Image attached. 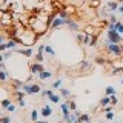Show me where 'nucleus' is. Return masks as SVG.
I'll use <instances>...</instances> for the list:
<instances>
[{"instance_id": "nucleus-1", "label": "nucleus", "mask_w": 123, "mask_h": 123, "mask_svg": "<svg viewBox=\"0 0 123 123\" xmlns=\"http://www.w3.org/2000/svg\"><path fill=\"white\" fill-rule=\"evenodd\" d=\"M108 40L111 42V43H118V42L122 40L120 32H117L115 29H109V32H108Z\"/></svg>"}, {"instance_id": "nucleus-2", "label": "nucleus", "mask_w": 123, "mask_h": 123, "mask_svg": "<svg viewBox=\"0 0 123 123\" xmlns=\"http://www.w3.org/2000/svg\"><path fill=\"white\" fill-rule=\"evenodd\" d=\"M108 52H111V54H115V56H120L122 52V46H118L117 43H109V46H108Z\"/></svg>"}, {"instance_id": "nucleus-3", "label": "nucleus", "mask_w": 123, "mask_h": 123, "mask_svg": "<svg viewBox=\"0 0 123 123\" xmlns=\"http://www.w3.org/2000/svg\"><path fill=\"white\" fill-rule=\"evenodd\" d=\"M65 23H66V19L57 17L56 20H52V23H51L49 26H51V28H52V29H54V28H59V26H62V25H65Z\"/></svg>"}, {"instance_id": "nucleus-4", "label": "nucleus", "mask_w": 123, "mask_h": 123, "mask_svg": "<svg viewBox=\"0 0 123 123\" xmlns=\"http://www.w3.org/2000/svg\"><path fill=\"white\" fill-rule=\"evenodd\" d=\"M42 71H43V66H42L40 63H34V65L31 66V74H32V76H35V74L38 76Z\"/></svg>"}, {"instance_id": "nucleus-5", "label": "nucleus", "mask_w": 123, "mask_h": 123, "mask_svg": "<svg viewBox=\"0 0 123 123\" xmlns=\"http://www.w3.org/2000/svg\"><path fill=\"white\" fill-rule=\"evenodd\" d=\"M46 95H49V100H51L52 103H59L60 97H59V95H54V94H52V89H46Z\"/></svg>"}, {"instance_id": "nucleus-6", "label": "nucleus", "mask_w": 123, "mask_h": 123, "mask_svg": "<svg viewBox=\"0 0 123 123\" xmlns=\"http://www.w3.org/2000/svg\"><path fill=\"white\" fill-rule=\"evenodd\" d=\"M62 112H63V115H65V120H66V117L69 115V112H71L69 103H63V105H62Z\"/></svg>"}, {"instance_id": "nucleus-7", "label": "nucleus", "mask_w": 123, "mask_h": 123, "mask_svg": "<svg viewBox=\"0 0 123 123\" xmlns=\"http://www.w3.org/2000/svg\"><path fill=\"white\" fill-rule=\"evenodd\" d=\"M91 122V117L88 114H83V115H79V123H89Z\"/></svg>"}, {"instance_id": "nucleus-8", "label": "nucleus", "mask_w": 123, "mask_h": 123, "mask_svg": "<svg viewBox=\"0 0 123 123\" xmlns=\"http://www.w3.org/2000/svg\"><path fill=\"white\" fill-rule=\"evenodd\" d=\"M51 76H52V74H51L49 72V71H42V72L40 74H38V77H40V79L42 80H46V79H49V77Z\"/></svg>"}, {"instance_id": "nucleus-9", "label": "nucleus", "mask_w": 123, "mask_h": 123, "mask_svg": "<svg viewBox=\"0 0 123 123\" xmlns=\"http://www.w3.org/2000/svg\"><path fill=\"white\" fill-rule=\"evenodd\" d=\"M42 114H43L45 117H48V115H51V114H52V108H51V106H45V108L42 109Z\"/></svg>"}, {"instance_id": "nucleus-10", "label": "nucleus", "mask_w": 123, "mask_h": 123, "mask_svg": "<svg viewBox=\"0 0 123 123\" xmlns=\"http://www.w3.org/2000/svg\"><path fill=\"white\" fill-rule=\"evenodd\" d=\"M109 103H111V97H109V95H106V97H103V99H102V100H100V105H102V106H108V105H109Z\"/></svg>"}, {"instance_id": "nucleus-11", "label": "nucleus", "mask_w": 123, "mask_h": 123, "mask_svg": "<svg viewBox=\"0 0 123 123\" xmlns=\"http://www.w3.org/2000/svg\"><path fill=\"white\" fill-rule=\"evenodd\" d=\"M40 86L38 85H31V89H29V94H35V92H40Z\"/></svg>"}, {"instance_id": "nucleus-12", "label": "nucleus", "mask_w": 123, "mask_h": 123, "mask_svg": "<svg viewBox=\"0 0 123 123\" xmlns=\"http://www.w3.org/2000/svg\"><path fill=\"white\" fill-rule=\"evenodd\" d=\"M17 52L25 54V56H32V54H34V51H32V49H17Z\"/></svg>"}, {"instance_id": "nucleus-13", "label": "nucleus", "mask_w": 123, "mask_h": 123, "mask_svg": "<svg viewBox=\"0 0 123 123\" xmlns=\"http://www.w3.org/2000/svg\"><path fill=\"white\" fill-rule=\"evenodd\" d=\"M45 52H48L49 56H54V54H56V51L52 49V46H49V45H48V46H45Z\"/></svg>"}, {"instance_id": "nucleus-14", "label": "nucleus", "mask_w": 123, "mask_h": 123, "mask_svg": "<svg viewBox=\"0 0 123 123\" xmlns=\"http://www.w3.org/2000/svg\"><path fill=\"white\" fill-rule=\"evenodd\" d=\"M106 95H115V89L112 86H108L106 88Z\"/></svg>"}, {"instance_id": "nucleus-15", "label": "nucleus", "mask_w": 123, "mask_h": 123, "mask_svg": "<svg viewBox=\"0 0 123 123\" xmlns=\"http://www.w3.org/2000/svg\"><path fill=\"white\" fill-rule=\"evenodd\" d=\"M66 23L69 25V28H71V29H79V26H77V23H76V22H71V20H66Z\"/></svg>"}, {"instance_id": "nucleus-16", "label": "nucleus", "mask_w": 123, "mask_h": 123, "mask_svg": "<svg viewBox=\"0 0 123 123\" xmlns=\"http://www.w3.org/2000/svg\"><path fill=\"white\" fill-rule=\"evenodd\" d=\"M9 105H11V100H9V99H5V100L2 102V108H3V109H6Z\"/></svg>"}, {"instance_id": "nucleus-17", "label": "nucleus", "mask_w": 123, "mask_h": 123, "mask_svg": "<svg viewBox=\"0 0 123 123\" xmlns=\"http://www.w3.org/2000/svg\"><path fill=\"white\" fill-rule=\"evenodd\" d=\"M115 31L122 34V32H123V23H118V22H117V23H115Z\"/></svg>"}, {"instance_id": "nucleus-18", "label": "nucleus", "mask_w": 123, "mask_h": 123, "mask_svg": "<svg viewBox=\"0 0 123 123\" xmlns=\"http://www.w3.org/2000/svg\"><path fill=\"white\" fill-rule=\"evenodd\" d=\"M91 40H92L91 35H85V37H83V43L85 45H91Z\"/></svg>"}, {"instance_id": "nucleus-19", "label": "nucleus", "mask_w": 123, "mask_h": 123, "mask_svg": "<svg viewBox=\"0 0 123 123\" xmlns=\"http://www.w3.org/2000/svg\"><path fill=\"white\" fill-rule=\"evenodd\" d=\"M37 117H38V112L37 111H32L31 112V118H32V122H34V123L37 122Z\"/></svg>"}, {"instance_id": "nucleus-20", "label": "nucleus", "mask_w": 123, "mask_h": 123, "mask_svg": "<svg viewBox=\"0 0 123 123\" xmlns=\"http://www.w3.org/2000/svg\"><path fill=\"white\" fill-rule=\"evenodd\" d=\"M95 62H97L99 65H105V63H106V60H105V59H102V57H97Z\"/></svg>"}, {"instance_id": "nucleus-21", "label": "nucleus", "mask_w": 123, "mask_h": 123, "mask_svg": "<svg viewBox=\"0 0 123 123\" xmlns=\"http://www.w3.org/2000/svg\"><path fill=\"white\" fill-rule=\"evenodd\" d=\"M60 85H62V80H57V82L52 85V89H57V88H60Z\"/></svg>"}, {"instance_id": "nucleus-22", "label": "nucleus", "mask_w": 123, "mask_h": 123, "mask_svg": "<svg viewBox=\"0 0 123 123\" xmlns=\"http://www.w3.org/2000/svg\"><path fill=\"white\" fill-rule=\"evenodd\" d=\"M106 118H108V120H112V118H114V112H106Z\"/></svg>"}, {"instance_id": "nucleus-23", "label": "nucleus", "mask_w": 123, "mask_h": 123, "mask_svg": "<svg viewBox=\"0 0 123 123\" xmlns=\"http://www.w3.org/2000/svg\"><path fill=\"white\" fill-rule=\"evenodd\" d=\"M69 108H71V111H77V106L74 102H69Z\"/></svg>"}, {"instance_id": "nucleus-24", "label": "nucleus", "mask_w": 123, "mask_h": 123, "mask_svg": "<svg viewBox=\"0 0 123 123\" xmlns=\"http://www.w3.org/2000/svg\"><path fill=\"white\" fill-rule=\"evenodd\" d=\"M6 111H9V112H14V111H15V106H14V105H12V103H11V105H9L8 108H6Z\"/></svg>"}, {"instance_id": "nucleus-25", "label": "nucleus", "mask_w": 123, "mask_h": 123, "mask_svg": "<svg viewBox=\"0 0 123 123\" xmlns=\"http://www.w3.org/2000/svg\"><path fill=\"white\" fill-rule=\"evenodd\" d=\"M109 8H111V9H117V3H115V2H109Z\"/></svg>"}, {"instance_id": "nucleus-26", "label": "nucleus", "mask_w": 123, "mask_h": 123, "mask_svg": "<svg viewBox=\"0 0 123 123\" xmlns=\"http://www.w3.org/2000/svg\"><path fill=\"white\" fill-rule=\"evenodd\" d=\"M117 102H118V100H117V97H115V95H111V103H112V105H115Z\"/></svg>"}, {"instance_id": "nucleus-27", "label": "nucleus", "mask_w": 123, "mask_h": 123, "mask_svg": "<svg viewBox=\"0 0 123 123\" xmlns=\"http://www.w3.org/2000/svg\"><path fill=\"white\" fill-rule=\"evenodd\" d=\"M37 60L38 62H43V54H42V52H37Z\"/></svg>"}, {"instance_id": "nucleus-28", "label": "nucleus", "mask_w": 123, "mask_h": 123, "mask_svg": "<svg viewBox=\"0 0 123 123\" xmlns=\"http://www.w3.org/2000/svg\"><path fill=\"white\" fill-rule=\"evenodd\" d=\"M9 122H11L9 117H2V123H9Z\"/></svg>"}, {"instance_id": "nucleus-29", "label": "nucleus", "mask_w": 123, "mask_h": 123, "mask_svg": "<svg viewBox=\"0 0 123 123\" xmlns=\"http://www.w3.org/2000/svg\"><path fill=\"white\" fill-rule=\"evenodd\" d=\"M62 94H63V95H65V97H68V95H69V94H71V92H69V91H68V89H62Z\"/></svg>"}, {"instance_id": "nucleus-30", "label": "nucleus", "mask_w": 123, "mask_h": 123, "mask_svg": "<svg viewBox=\"0 0 123 123\" xmlns=\"http://www.w3.org/2000/svg\"><path fill=\"white\" fill-rule=\"evenodd\" d=\"M0 79H2V80L6 79V72H5V71H2V72H0Z\"/></svg>"}, {"instance_id": "nucleus-31", "label": "nucleus", "mask_w": 123, "mask_h": 123, "mask_svg": "<svg viewBox=\"0 0 123 123\" xmlns=\"http://www.w3.org/2000/svg\"><path fill=\"white\" fill-rule=\"evenodd\" d=\"M83 37H85V35L79 34V35H77V42H83Z\"/></svg>"}, {"instance_id": "nucleus-32", "label": "nucleus", "mask_w": 123, "mask_h": 123, "mask_svg": "<svg viewBox=\"0 0 123 123\" xmlns=\"http://www.w3.org/2000/svg\"><path fill=\"white\" fill-rule=\"evenodd\" d=\"M103 111H105V112H111V111H112V106H106Z\"/></svg>"}, {"instance_id": "nucleus-33", "label": "nucleus", "mask_w": 123, "mask_h": 123, "mask_svg": "<svg viewBox=\"0 0 123 123\" xmlns=\"http://www.w3.org/2000/svg\"><path fill=\"white\" fill-rule=\"evenodd\" d=\"M60 17H62V19H66V17H68V12H65V11L60 12Z\"/></svg>"}, {"instance_id": "nucleus-34", "label": "nucleus", "mask_w": 123, "mask_h": 123, "mask_svg": "<svg viewBox=\"0 0 123 123\" xmlns=\"http://www.w3.org/2000/svg\"><path fill=\"white\" fill-rule=\"evenodd\" d=\"M82 68H89V63H88V62H83V63H82Z\"/></svg>"}, {"instance_id": "nucleus-35", "label": "nucleus", "mask_w": 123, "mask_h": 123, "mask_svg": "<svg viewBox=\"0 0 123 123\" xmlns=\"http://www.w3.org/2000/svg\"><path fill=\"white\" fill-rule=\"evenodd\" d=\"M118 12H122V14H123V5L120 6V8H118Z\"/></svg>"}, {"instance_id": "nucleus-36", "label": "nucleus", "mask_w": 123, "mask_h": 123, "mask_svg": "<svg viewBox=\"0 0 123 123\" xmlns=\"http://www.w3.org/2000/svg\"><path fill=\"white\" fill-rule=\"evenodd\" d=\"M35 123H48V122H45V120H42V122H35Z\"/></svg>"}, {"instance_id": "nucleus-37", "label": "nucleus", "mask_w": 123, "mask_h": 123, "mask_svg": "<svg viewBox=\"0 0 123 123\" xmlns=\"http://www.w3.org/2000/svg\"><path fill=\"white\" fill-rule=\"evenodd\" d=\"M122 52H123V46H122Z\"/></svg>"}, {"instance_id": "nucleus-38", "label": "nucleus", "mask_w": 123, "mask_h": 123, "mask_svg": "<svg viewBox=\"0 0 123 123\" xmlns=\"http://www.w3.org/2000/svg\"><path fill=\"white\" fill-rule=\"evenodd\" d=\"M122 85H123V79H122Z\"/></svg>"}]
</instances>
